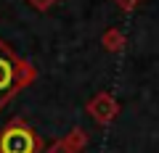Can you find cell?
Listing matches in <instances>:
<instances>
[{"label":"cell","instance_id":"cell-1","mask_svg":"<svg viewBox=\"0 0 159 153\" xmlns=\"http://www.w3.org/2000/svg\"><path fill=\"white\" fill-rule=\"evenodd\" d=\"M37 71L29 61H24L8 42L0 40V108L13 100L19 90L32 85Z\"/></svg>","mask_w":159,"mask_h":153},{"label":"cell","instance_id":"cell-2","mask_svg":"<svg viewBox=\"0 0 159 153\" xmlns=\"http://www.w3.org/2000/svg\"><path fill=\"white\" fill-rule=\"evenodd\" d=\"M43 137L24 119H11L0 130V153H40Z\"/></svg>","mask_w":159,"mask_h":153},{"label":"cell","instance_id":"cell-3","mask_svg":"<svg viewBox=\"0 0 159 153\" xmlns=\"http://www.w3.org/2000/svg\"><path fill=\"white\" fill-rule=\"evenodd\" d=\"M88 111H90L98 121H109L114 113H117V103H114L106 92H101V95H98L93 103H88Z\"/></svg>","mask_w":159,"mask_h":153},{"label":"cell","instance_id":"cell-4","mask_svg":"<svg viewBox=\"0 0 159 153\" xmlns=\"http://www.w3.org/2000/svg\"><path fill=\"white\" fill-rule=\"evenodd\" d=\"M48 153H74V151L66 145V142H56V145H51V151H48Z\"/></svg>","mask_w":159,"mask_h":153},{"label":"cell","instance_id":"cell-5","mask_svg":"<svg viewBox=\"0 0 159 153\" xmlns=\"http://www.w3.org/2000/svg\"><path fill=\"white\" fill-rule=\"evenodd\" d=\"M29 3H32V6L37 8V11H45V8H48V6L53 3V0H29Z\"/></svg>","mask_w":159,"mask_h":153}]
</instances>
